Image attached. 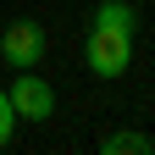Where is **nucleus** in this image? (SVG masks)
<instances>
[{"label": "nucleus", "instance_id": "obj_1", "mask_svg": "<svg viewBox=\"0 0 155 155\" xmlns=\"http://www.w3.org/2000/svg\"><path fill=\"white\" fill-rule=\"evenodd\" d=\"M83 61H89L94 78H122V72L133 67V33H127V28H111V22H89Z\"/></svg>", "mask_w": 155, "mask_h": 155}, {"label": "nucleus", "instance_id": "obj_2", "mask_svg": "<svg viewBox=\"0 0 155 155\" xmlns=\"http://www.w3.org/2000/svg\"><path fill=\"white\" fill-rule=\"evenodd\" d=\"M6 94H11L17 122H50V116H55V89H50V83H45L33 67H22V72H17Z\"/></svg>", "mask_w": 155, "mask_h": 155}, {"label": "nucleus", "instance_id": "obj_3", "mask_svg": "<svg viewBox=\"0 0 155 155\" xmlns=\"http://www.w3.org/2000/svg\"><path fill=\"white\" fill-rule=\"evenodd\" d=\"M0 55H6V67H39L45 61V28L33 22V17H17V22H6V33H0Z\"/></svg>", "mask_w": 155, "mask_h": 155}, {"label": "nucleus", "instance_id": "obj_4", "mask_svg": "<svg viewBox=\"0 0 155 155\" xmlns=\"http://www.w3.org/2000/svg\"><path fill=\"white\" fill-rule=\"evenodd\" d=\"M150 133H139V127H116V133H105L100 139V155H150Z\"/></svg>", "mask_w": 155, "mask_h": 155}, {"label": "nucleus", "instance_id": "obj_5", "mask_svg": "<svg viewBox=\"0 0 155 155\" xmlns=\"http://www.w3.org/2000/svg\"><path fill=\"white\" fill-rule=\"evenodd\" d=\"M11 133H17V111H11V94L0 89V150L11 144Z\"/></svg>", "mask_w": 155, "mask_h": 155}]
</instances>
